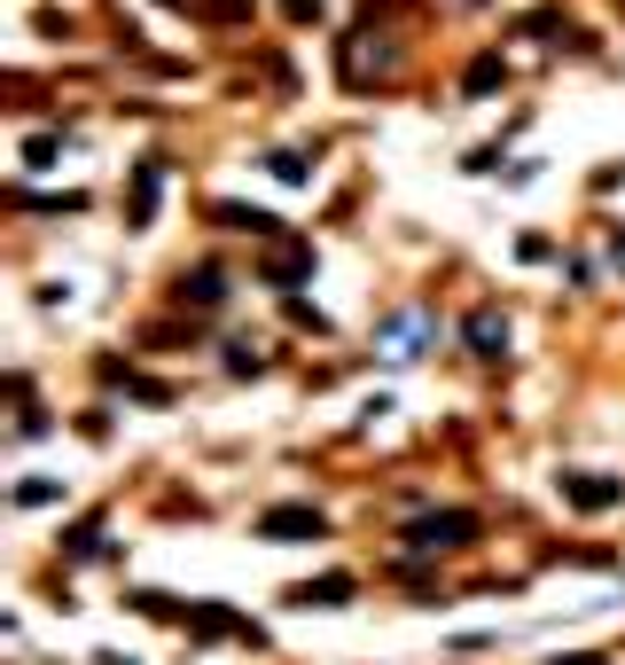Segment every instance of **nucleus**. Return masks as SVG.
I'll use <instances>...</instances> for the list:
<instances>
[{
	"mask_svg": "<svg viewBox=\"0 0 625 665\" xmlns=\"http://www.w3.org/2000/svg\"><path fill=\"white\" fill-rule=\"evenodd\" d=\"M477 533V517H414V540H438V548H462Z\"/></svg>",
	"mask_w": 625,
	"mask_h": 665,
	"instance_id": "nucleus-2",
	"label": "nucleus"
},
{
	"mask_svg": "<svg viewBox=\"0 0 625 665\" xmlns=\"http://www.w3.org/2000/svg\"><path fill=\"white\" fill-rule=\"evenodd\" d=\"M571 665H610V657H571Z\"/></svg>",
	"mask_w": 625,
	"mask_h": 665,
	"instance_id": "nucleus-5",
	"label": "nucleus"
},
{
	"mask_svg": "<svg viewBox=\"0 0 625 665\" xmlns=\"http://www.w3.org/2000/svg\"><path fill=\"white\" fill-rule=\"evenodd\" d=\"M321 525H328L321 510H266V517H258V533H266V540H313Z\"/></svg>",
	"mask_w": 625,
	"mask_h": 665,
	"instance_id": "nucleus-1",
	"label": "nucleus"
},
{
	"mask_svg": "<svg viewBox=\"0 0 625 665\" xmlns=\"http://www.w3.org/2000/svg\"><path fill=\"white\" fill-rule=\"evenodd\" d=\"M17 502H24V510H47V502H55V485H47V478H32V485H17Z\"/></svg>",
	"mask_w": 625,
	"mask_h": 665,
	"instance_id": "nucleus-4",
	"label": "nucleus"
},
{
	"mask_svg": "<svg viewBox=\"0 0 625 665\" xmlns=\"http://www.w3.org/2000/svg\"><path fill=\"white\" fill-rule=\"evenodd\" d=\"M563 493H571V510H610V502H617L610 478H563Z\"/></svg>",
	"mask_w": 625,
	"mask_h": 665,
	"instance_id": "nucleus-3",
	"label": "nucleus"
}]
</instances>
